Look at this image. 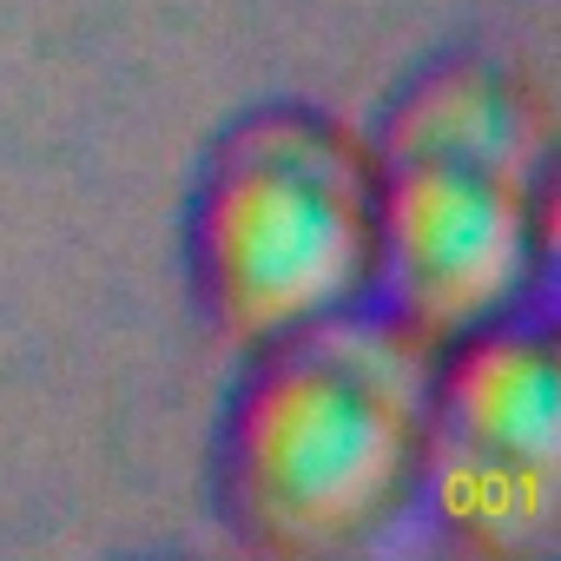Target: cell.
<instances>
[{"instance_id": "6da1fadb", "label": "cell", "mask_w": 561, "mask_h": 561, "mask_svg": "<svg viewBox=\"0 0 561 561\" xmlns=\"http://www.w3.org/2000/svg\"><path fill=\"white\" fill-rule=\"evenodd\" d=\"M436 344L397 311H331L271 344L218 430V502L264 554H351L403 522L423 482Z\"/></svg>"}, {"instance_id": "7a4b0ae2", "label": "cell", "mask_w": 561, "mask_h": 561, "mask_svg": "<svg viewBox=\"0 0 561 561\" xmlns=\"http://www.w3.org/2000/svg\"><path fill=\"white\" fill-rule=\"evenodd\" d=\"M377 285L430 344L522 311L548 251L541 106L495 54L430 60L383 113Z\"/></svg>"}, {"instance_id": "3957f363", "label": "cell", "mask_w": 561, "mask_h": 561, "mask_svg": "<svg viewBox=\"0 0 561 561\" xmlns=\"http://www.w3.org/2000/svg\"><path fill=\"white\" fill-rule=\"evenodd\" d=\"M377 159L318 106L231 119L192 192V285L231 344H271L377 291Z\"/></svg>"}, {"instance_id": "277c9868", "label": "cell", "mask_w": 561, "mask_h": 561, "mask_svg": "<svg viewBox=\"0 0 561 561\" xmlns=\"http://www.w3.org/2000/svg\"><path fill=\"white\" fill-rule=\"evenodd\" d=\"M416 495L476 554H528L554 535L561 370L541 318L508 311L436 344Z\"/></svg>"}]
</instances>
